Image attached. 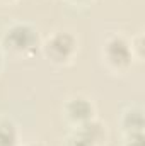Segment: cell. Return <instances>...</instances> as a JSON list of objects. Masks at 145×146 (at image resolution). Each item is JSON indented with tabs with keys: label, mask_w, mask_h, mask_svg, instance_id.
<instances>
[{
	"label": "cell",
	"mask_w": 145,
	"mask_h": 146,
	"mask_svg": "<svg viewBox=\"0 0 145 146\" xmlns=\"http://www.w3.org/2000/svg\"><path fill=\"white\" fill-rule=\"evenodd\" d=\"M103 61L106 63L111 72L114 73H125L133 63V53L130 41L125 39L121 34H113L109 36L103 44Z\"/></svg>",
	"instance_id": "obj_3"
},
{
	"label": "cell",
	"mask_w": 145,
	"mask_h": 146,
	"mask_svg": "<svg viewBox=\"0 0 145 146\" xmlns=\"http://www.w3.org/2000/svg\"><path fill=\"white\" fill-rule=\"evenodd\" d=\"M67 2H70L73 5H84V3H87L89 0H67Z\"/></svg>",
	"instance_id": "obj_9"
},
{
	"label": "cell",
	"mask_w": 145,
	"mask_h": 146,
	"mask_svg": "<svg viewBox=\"0 0 145 146\" xmlns=\"http://www.w3.org/2000/svg\"><path fill=\"white\" fill-rule=\"evenodd\" d=\"M41 49L50 63L63 66V65H70L73 61L79 49V42L72 33L58 31V33H53L41 44Z\"/></svg>",
	"instance_id": "obj_2"
},
{
	"label": "cell",
	"mask_w": 145,
	"mask_h": 146,
	"mask_svg": "<svg viewBox=\"0 0 145 146\" xmlns=\"http://www.w3.org/2000/svg\"><path fill=\"white\" fill-rule=\"evenodd\" d=\"M123 146H144V133L125 134L123 136Z\"/></svg>",
	"instance_id": "obj_7"
},
{
	"label": "cell",
	"mask_w": 145,
	"mask_h": 146,
	"mask_svg": "<svg viewBox=\"0 0 145 146\" xmlns=\"http://www.w3.org/2000/svg\"><path fill=\"white\" fill-rule=\"evenodd\" d=\"M19 131L12 119H0V146H17Z\"/></svg>",
	"instance_id": "obj_6"
},
{
	"label": "cell",
	"mask_w": 145,
	"mask_h": 146,
	"mask_svg": "<svg viewBox=\"0 0 145 146\" xmlns=\"http://www.w3.org/2000/svg\"><path fill=\"white\" fill-rule=\"evenodd\" d=\"M2 2H9V3H10V2H14V0H2Z\"/></svg>",
	"instance_id": "obj_11"
},
{
	"label": "cell",
	"mask_w": 145,
	"mask_h": 146,
	"mask_svg": "<svg viewBox=\"0 0 145 146\" xmlns=\"http://www.w3.org/2000/svg\"><path fill=\"white\" fill-rule=\"evenodd\" d=\"M67 146H94V145L73 131V134L70 136V138H68V141H67Z\"/></svg>",
	"instance_id": "obj_8"
},
{
	"label": "cell",
	"mask_w": 145,
	"mask_h": 146,
	"mask_svg": "<svg viewBox=\"0 0 145 146\" xmlns=\"http://www.w3.org/2000/svg\"><path fill=\"white\" fill-rule=\"evenodd\" d=\"M2 48L15 56H33L39 48L38 31L26 22L9 26L2 36Z\"/></svg>",
	"instance_id": "obj_1"
},
{
	"label": "cell",
	"mask_w": 145,
	"mask_h": 146,
	"mask_svg": "<svg viewBox=\"0 0 145 146\" xmlns=\"http://www.w3.org/2000/svg\"><path fill=\"white\" fill-rule=\"evenodd\" d=\"M31 146H43V145H31Z\"/></svg>",
	"instance_id": "obj_12"
},
{
	"label": "cell",
	"mask_w": 145,
	"mask_h": 146,
	"mask_svg": "<svg viewBox=\"0 0 145 146\" xmlns=\"http://www.w3.org/2000/svg\"><path fill=\"white\" fill-rule=\"evenodd\" d=\"M119 126L125 134H137L144 133V110L138 106H132L121 112L119 117Z\"/></svg>",
	"instance_id": "obj_5"
},
{
	"label": "cell",
	"mask_w": 145,
	"mask_h": 146,
	"mask_svg": "<svg viewBox=\"0 0 145 146\" xmlns=\"http://www.w3.org/2000/svg\"><path fill=\"white\" fill-rule=\"evenodd\" d=\"M2 63H3V54H2V49H0V70H2Z\"/></svg>",
	"instance_id": "obj_10"
},
{
	"label": "cell",
	"mask_w": 145,
	"mask_h": 146,
	"mask_svg": "<svg viewBox=\"0 0 145 146\" xmlns=\"http://www.w3.org/2000/svg\"><path fill=\"white\" fill-rule=\"evenodd\" d=\"M63 114H65V119L73 127H77V126L94 119V106L89 99H85L82 95H77V97H72L65 102Z\"/></svg>",
	"instance_id": "obj_4"
}]
</instances>
